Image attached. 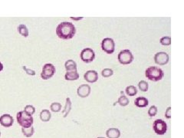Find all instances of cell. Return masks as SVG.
<instances>
[{
	"mask_svg": "<svg viewBox=\"0 0 184 138\" xmlns=\"http://www.w3.org/2000/svg\"><path fill=\"white\" fill-rule=\"evenodd\" d=\"M76 33V28L73 23L63 22L56 28V35L61 39H71Z\"/></svg>",
	"mask_w": 184,
	"mask_h": 138,
	"instance_id": "1",
	"label": "cell"
},
{
	"mask_svg": "<svg viewBox=\"0 0 184 138\" xmlns=\"http://www.w3.org/2000/svg\"><path fill=\"white\" fill-rule=\"evenodd\" d=\"M145 75L151 81H158L163 78L164 72L161 68H158V67L151 66L146 69Z\"/></svg>",
	"mask_w": 184,
	"mask_h": 138,
	"instance_id": "2",
	"label": "cell"
},
{
	"mask_svg": "<svg viewBox=\"0 0 184 138\" xmlns=\"http://www.w3.org/2000/svg\"><path fill=\"white\" fill-rule=\"evenodd\" d=\"M16 119H17L18 124L23 127H24V128L32 127L34 122V119L32 116L27 114L24 111H19V112L17 113Z\"/></svg>",
	"mask_w": 184,
	"mask_h": 138,
	"instance_id": "3",
	"label": "cell"
},
{
	"mask_svg": "<svg viewBox=\"0 0 184 138\" xmlns=\"http://www.w3.org/2000/svg\"><path fill=\"white\" fill-rule=\"evenodd\" d=\"M117 58H118L119 62L122 65H128L133 62L134 56L130 50L125 49L122 50L119 52Z\"/></svg>",
	"mask_w": 184,
	"mask_h": 138,
	"instance_id": "4",
	"label": "cell"
},
{
	"mask_svg": "<svg viewBox=\"0 0 184 138\" xmlns=\"http://www.w3.org/2000/svg\"><path fill=\"white\" fill-rule=\"evenodd\" d=\"M55 71H56V69H55V67L54 66V65L50 63L45 64L43 66V68H42V71L41 72V77L44 80L49 79L54 75Z\"/></svg>",
	"mask_w": 184,
	"mask_h": 138,
	"instance_id": "5",
	"label": "cell"
},
{
	"mask_svg": "<svg viewBox=\"0 0 184 138\" xmlns=\"http://www.w3.org/2000/svg\"><path fill=\"white\" fill-rule=\"evenodd\" d=\"M154 132L158 135H163L167 130V123L162 119H157L153 124Z\"/></svg>",
	"mask_w": 184,
	"mask_h": 138,
	"instance_id": "6",
	"label": "cell"
},
{
	"mask_svg": "<svg viewBox=\"0 0 184 138\" xmlns=\"http://www.w3.org/2000/svg\"><path fill=\"white\" fill-rule=\"evenodd\" d=\"M101 48L107 54H112L115 49V43L113 38H105L101 41Z\"/></svg>",
	"mask_w": 184,
	"mask_h": 138,
	"instance_id": "7",
	"label": "cell"
},
{
	"mask_svg": "<svg viewBox=\"0 0 184 138\" xmlns=\"http://www.w3.org/2000/svg\"><path fill=\"white\" fill-rule=\"evenodd\" d=\"M95 58V53L93 49L90 48H84L81 52V59L85 63H90L93 62Z\"/></svg>",
	"mask_w": 184,
	"mask_h": 138,
	"instance_id": "8",
	"label": "cell"
},
{
	"mask_svg": "<svg viewBox=\"0 0 184 138\" xmlns=\"http://www.w3.org/2000/svg\"><path fill=\"white\" fill-rule=\"evenodd\" d=\"M154 62L156 64L160 65H164L168 63L169 62V55L167 53L164 51H160L157 52L154 55Z\"/></svg>",
	"mask_w": 184,
	"mask_h": 138,
	"instance_id": "9",
	"label": "cell"
},
{
	"mask_svg": "<svg viewBox=\"0 0 184 138\" xmlns=\"http://www.w3.org/2000/svg\"><path fill=\"white\" fill-rule=\"evenodd\" d=\"M14 123V119L10 114H3L0 117V124L2 127H10Z\"/></svg>",
	"mask_w": 184,
	"mask_h": 138,
	"instance_id": "10",
	"label": "cell"
},
{
	"mask_svg": "<svg viewBox=\"0 0 184 138\" xmlns=\"http://www.w3.org/2000/svg\"><path fill=\"white\" fill-rule=\"evenodd\" d=\"M91 93V87L88 84H82L78 87L77 94L81 97H87Z\"/></svg>",
	"mask_w": 184,
	"mask_h": 138,
	"instance_id": "11",
	"label": "cell"
},
{
	"mask_svg": "<svg viewBox=\"0 0 184 138\" xmlns=\"http://www.w3.org/2000/svg\"><path fill=\"white\" fill-rule=\"evenodd\" d=\"M84 78L85 81L89 83H95L98 79V74L96 71L91 70L86 72V73L84 75Z\"/></svg>",
	"mask_w": 184,
	"mask_h": 138,
	"instance_id": "12",
	"label": "cell"
},
{
	"mask_svg": "<svg viewBox=\"0 0 184 138\" xmlns=\"http://www.w3.org/2000/svg\"><path fill=\"white\" fill-rule=\"evenodd\" d=\"M106 135L108 138H119L120 136V131L117 128L111 127L106 131Z\"/></svg>",
	"mask_w": 184,
	"mask_h": 138,
	"instance_id": "13",
	"label": "cell"
},
{
	"mask_svg": "<svg viewBox=\"0 0 184 138\" xmlns=\"http://www.w3.org/2000/svg\"><path fill=\"white\" fill-rule=\"evenodd\" d=\"M148 104H149V101L147 98L144 97H138L134 101V104L138 108H145L148 105Z\"/></svg>",
	"mask_w": 184,
	"mask_h": 138,
	"instance_id": "14",
	"label": "cell"
},
{
	"mask_svg": "<svg viewBox=\"0 0 184 138\" xmlns=\"http://www.w3.org/2000/svg\"><path fill=\"white\" fill-rule=\"evenodd\" d=\"M64 67L67 72H75L77 71V64L75 61L69 59L64 63Z\"/></svg>",
	"mask_w": 184,
	"mask_h": 138,
	"instance_id": "15",
	"label": "cell"
},
{
	"mask_svg": "<svg viewBox=\"0 0 184 138\" xmlns=\"http://www.w3.org/2000/svg\"><path fill=\"white\" fill-rule=\"evenodd\" d=\"M64 78L67 81H75L79 78V74L78 73L77 71L75 72H67L65 75H64Z\"/></svg>",
	"mask_w": 184,
	"mask_h": 138,
	"instance_id": "16",
	"label": "cell"
},
{
	"mask_svg": "<svg viewBox=\"0 0 184 138\" xmlns=\"http://www.w3.org/2000/svg\"><path fill=\"white\" fill-rule=\"evenodd\" d=\"M51 118V114L50 111L47 109H44L41 111L40 113V119L42 120L43 122H47L49 121V120Z\"/></svg>",
	"mask_w": 184,
	"mask_h": 138,
	"instance_id": "17",
	"label": "cell"
},
{
	"mask_svg": "<svg viewBox=\"0 0 184 138\" xmlns=\"http://www.w3.org/2000/svg\"><path fill=\"white\" fill-rule=\"evenodd\" d=\"M71 109V99L69 97H67L66 98L65 106H64V110L62 111L63 118H66L68 116V114L70 112Z\"/></svg>",
	"mask_w": 184,
	"mask_h": 138,
	"instance_id": "18",
	"label": "cell"
},
{
	"mask_svg": "<svg viewBox=\"0 0 184 138\" xmlns=\"http://www.w3.org/2000/svg\"><path fill=\"white\" fill-rule=\"evenodd\" d=\"M17 29H18V32H19V34L21 35L26 37V38L29 36V29H28V28L26 27V25H23V24L19 25V26H18Z\"/></svg>",
	"mask_w": 184,
	"mask_h": 138,
	"instance_id": "19",
	"label": "cell"
},
{
	"mask_svg": "<svg viewBox=\"0 0 184 138\" xmlns=\"http://www.w3.org/2000/svg\"><path fill=\"white\" fill-rule=\"evenodd\" d=\"M34 131H35V130H34V127L32 126L30 127H27V128H24V127L22 128V132H23V135L26 137H31L34 134Z\"/></svg>",
	"mask_w": 184,
	"mask_h": 138,
	"instance_id": "20",
	"label": "cell"
},
{
	"mask_svg": "<svg viewBox=\"0 0 184 138\" xmlns=\"http://www.w3.org/2000/svg\"><path fill=\"white\" fill-rule=\"evenodd\" d=\"M126 94L129 96H134L135 94H137V90L136 87H134V85H130L127 86L126 87V90H125Z\"/></svg>",
	"mask_w": 184,
	"mask_h": 138,
	"instance_id": "21",
	"label": "cell"
},
{
	"mask_svg": "<svg viewBox=\"0 0 184 138\" xmlns=\"http://www.w3.org/2000/svg\"><path fill=\"white\" fill-rule=\"evenodd\" d=\"M129 102H130L129 101V99L124 95L120 96V97L118 98V101H117V103H118L120 106H123V107L127 106V105L129 104Z\"/></svg>",
	"mask_w": 184,
	"mask_h": 138,
	"instance_id": "22",
	"label": "cell"
},
{
	"mask_svg": "<svg viewBox=\"0 0 184 138\" xmlns=\"http://www.w3.org/2000/svg\"><path fill=\"white\" fill-rule=\"evenodd\" d=\"M50 108L53 112H59L61 109V104L58 102H54L51 104Z\"/></svg>",
	"mask_w": 184,
	"mask_h": 138,
	"instance_id": "23",
	"label": "cell"
},
{
	"mask_svg": "<svg viewBox=\"0 0 184 138\" xmlns=\"http://www.w3.org/2000/svg\"><path fill=\"white\" fill-rule=\"evenodd\" d=\"M114 74V72H113L112 69H110V68H104L103 69L102 72H101V75H102L104 78H109L111 75Z\"/></svg>",
	"mask_w": 184,
	"mask_h": 138,
	"instance_id": "24",
	"label": "cell"
},
{
	"mask_svg": "<svg viewBox=\"0 0 184 138\" xmlns=\"http://www.w3.org/2000/svg\"><path fill=\"white\" fill-rule=\"evenodd\" d=\"M138 87H139V89L142 91H147L148 90V83L145 81H141L139 83H138Z\"/></svg>",
	"mask_w": 184,
	"mask_h": 138,
	"instance_id": "25",
	"label": "cell"
},
{
	"mask_svg": "<svg viewBox=\"0 0 184 138\" xmlns=\"http://www.w3.org/2000/svg\"><path fill=\"white\" fill-rule=\"evenodd\" d=\"M24 111L27 114H29V115L32 116V115H33V114H35V108H34L32 105H27V106H26V108H25Z\"/></svg>",
	"mask_w": 184,
	"mask_h": 138,
	"instance_id": "26",
	"label": "cell"
},
{
	"mask_svg": "<svg viewBox=\"0 0 184 138\" xmlns=\"http://www.w3.org/2000/svg\"><path fill=\"white\" fill-rule=\"evenodd\" d=\"M160 43L163 45H170L171 44V38L170 36H163L160 38Z\"/></svg>",
	"mask_w": 184,
	"mask_h": 138,
	"instance_id": "27",
	"label": "cell"
},
{
	"mask_svg": "<svg viewBox=\"0 0 184 138\" xmlns=\"http://www.w3.org/2000/svg\"><path fill=\"white\" fill-rule=\"evenodd\" d=\"M157 113V108L155 105H152L148 110V115L150 117H154Z\"/></svg>",
	"mask_w": 184,
	"mask_h": 138,
	"instance_id": "28",
	"label": "cell"
},
{
	"mask_svg": "<svg viewBox=\"0 0 184 138\" xmlns=\"http://www.w3.org/2000/svg\"><path fill=\"white\" fill-rule=\"evenodd\" d=\"M23 68L25 70V72H26V73L28 74V75H32V76H33V75H35V72L34 70H31V69H29V68H27L26 66H23Z\"/></svg>",
	"mask_w": 184,
	"mask_h": 138,
	"instance_id": "29",
	"label": "cell"
},
{
	"mask_svg": "<svg viewBox=\"0 0 184 138\" xmlns=\"http://www.w3.org/2000/svg\"><path fill=\"white\" fill-rule=\"evenodd\" d=\"M165 117L167 118H168V119L171 118V108H170V107L167 108L166 113H165Z\"/></svg>",
	"mask_w": 184,
	"mask_h": 138,
	"instance_id": "30",
	"label": "cell"
},
{
	"mask_svg": "<svg viewBox=\"0 0 184 138\" xmlns=\"http://www.w3.org/2000/svg\"><path fill=\"white\" fill-rule=\"evenodd\" d=\"M71 19H73V20H81V19H83V17H78V18H75V17H71Z\"/></svg>",
	"mask_w": 184,
	"mask_h": 138,
	"instance_id": "31",
	"label": "cell"
},
{
	"mask_svg": "<svg viewBox=\"0 0 184 138\" xmlns=\"http://www.w3.org/2000/svg\"><path fill=\"white\" fill-rule=\"evenodd\" d=\"M2 70H3V65L2 62H0V72H2Z\"/></svg>",
	"mask_w": 184,
	"mask_h": 138,
	"instance_id": "32",
	"label": "cell"
},
{
	"mask_svg": "<svg viewBox=\"0 0 184 138\" xmlns=\"http://www.w3.org/2000/svg\"><path fill=\"white\" fill-rule=\"evenodd\" d=\"M97 138H105V137H103V136H98V137Z\"/></svg>",
	"mask_w": 184,
	"mask_h": 138,
	"instance_id": "33",
	"label": "cell"
},
{
	"mask_svg": "<svg viewBox=\"0 0 184 138\" xmlns=\"http://www.w3.org/2000/svg\"><path fill=\"white\" fill-rule=\"evenodd\" d=\"M0 136H1V132H0Z\"/></svg>",
	"mask_w": 184,
	"mask_h": 138,
	"instance_id": "34",
	"label": "cell"
}]
</instances>
